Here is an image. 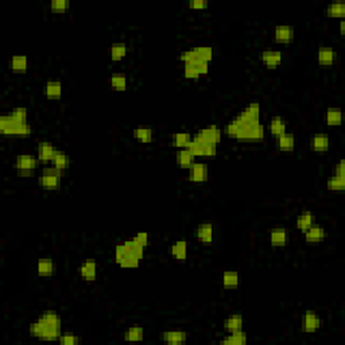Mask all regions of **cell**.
I'll use <instances>...</instances> for the list:
<instances>
[{
    "instance_id": "46",
    "label": "cell",
    "mask_w": 345,
    "mask_h": 345,
    "mask_svg": "<svg viewBox=\"0 0 345 345\" xmlns=\"http://www.w3.org/2000/svg\"><path fill=\"white\" fill-rule=\"evenodd\" d=\"M134 240L138 243V244H140L142 247H147V244H149V234L147 232H138V234L134 236Z\"/></svg>"
},
{
    "instance_id": "33",
    "label": "cell",
    "mask_w": 345,
    "mask_h": 345,
    "mask_svg": "<svg viewBox=\"0 0 345 345\" xmlns=\"http://www.w3.org/2000/svg\"><path fill=\"white\" fill-rule=\"evenodd\" d=\"M247 343V336L243 330L239 332H231L228 336H225L221 340V344H231V345H243Z\"/></svg>"
},
{
    "instance_id": "40",
    "label": "cell",
    "mask_w": 345,
    "mask_h": 345,
    "mask_svg": "<svg viewBox=\"0 0 345 345\" xmlns=\"http://www.w3.org/2000/svg\"><path fill=\"white\" fill-rule=\"evenodd\" d=\"M343 120V113L337 108H329L326 111V123L328 126H340Z\"/></svg>"
},
{
    "instance_id": "2",
    "label": "cell",
    "mask_w": 345,
    "mask_h": 345,
    "mask_svg": "<svg viewBox=\"0 0 345 345\" xmlns=\"http://www.w3.org/2000/svg\"><path fill=\"white\" fill-rule=\"evenodd\" d=\"M61 317L54 310L42 313L31 325L30 334L43 341H54L61 336Z\"/></svg>"
},
{
    "instance_id": "14",
    "label": "cell",
    "mask_w": 345,
    "mask_h": 345,
    "mask_svg": "<svg viewBox=\"0 0 345 345\" xmlns=\"http://www.w3.org/2000/svg\"><path fill=\"white\" fill-rule=\"evenodd\" d=\"M162 340L170 345H181L186 343L188 333L184 330H166L162 333Z\"/></svg>"
},
{
    "instance_id": "8",
    "label": "cell",
    "mask_w": 345,
    "mask_h": 345,
    "mask_svg": "<svg viewBox=\"0 0 345 345\" xmlns=\"http://www.w3.org/2000/svg\"><path fill=\"white\" fill-rule=\"evenodd\" d=\"M186 149L192 152V155L194 158L195 156H213L217 154V146L205 143L195 136L192 138L189 145L186 146Z\"/></svg>"
},
{
    "instance_id": "18",
    "label": "cell",
    "mask_w": 345,
    "mask_h": 345,
    "mask_svg": "<svg viewBox=\"0 0 345 345\" xmlns=\"http://www.w3.org/2000/svg\"><path fill=\"white\" fill-rule=\"evenodd\" d=\"M260 58L268 69H275L282 62V53L279 50H264Z\"/></svg>"
},
{
    "instance_id": "23",
    "label": "cell",
    "mask_w": 345,
    "mask_h": 345,
    "mask_svg": "<svg viewBox=\"0 0 345 345\" xmlns=\"http://www.w3.org/2000/svg\"><path fill=\"white\" fill-rule=\"evenodd\" d=\"M317 58L321 66H332L336 61V51L332 47H320Z\"/></svg>"
},
{
    "instance_id": "32",
    "label": "cell",
    "mask_w": 345,
    "mask_h": 345,
    "mask_svg": "<svg viewBox=\"0 0 345 345\" xmlns=\"http://www.w3.org/2000/svg\"><path fill=\"white\" fill-rule=\"evenodd\" d=\"M177 163L182 169H189L194 163V156L192 155V152L188 149H179L177 152Z\"/></svg>"
},
{
    "instance_id": "15",
    "label": "cell",
    "mask_w": 345,
    "mask_h": 345,
    "mask_svg": "<svg viewBox=\"0 0 345 345\" xmlns=\"http://www.w3.org/2000/svg\"><path fill=\"white\" fill-rule=\"evenodd\" d=\"M274 38L277 42L280 43H287L294 38V28L287 24H279L274 30Z\"/></svg>"
},
{
    "instance_id": "6",
    "label": "cell",
    "mask_w": 345,
    "mask_h": 345,
    "mask_svg": "<svg viewBox=\"0 0 345 345\" xmlns=\"http://www.w3.org/2000/svg\"><path fill=\"white\" fill-rule=\"evenodd\" d=\"M213 57V50L209 46H197V47H192L189 50H185L181 53L179 60L184 62L190 61H205L209 62Z\"/></svg>"
},
{
    "instance_id": "27",
    "label": "cell",
    "mask_w": 345,
    "mask_h": 345,
    "mask_svg": "<svg viewBox=\"0 0 345 345\" xmlns=\"http://www.w3.org/2000/svg\"><path fill=\"white\" fill-rule=\"evenodd\" d=\"M45 93L47 96V99L51 100H57L60 99L62 95V84L58 80H51L47 81L45 86Z\"/></svg>"
},
{
    "instance_id": "39",
    "label": "cell",
    "mask_w": 345,
    "mask_h": 345,
    "mask_svg": "<svg viewBox=\"0 0 345 345\" xmlns=\"http://www.w3.org/2000/svg\"><path fill=\"white\" fill-rule=\"evenodd\" d=\"M127 54V46L123 42L120 43H113L111 46V58L112 61H120Z\"/></svg>"
},
{
    "instance_id": "19",
    "label": "cell",
    "mask_w": 345,
    "mask_h": 345,
    "mask_svg": "<svg viewBox=\"0 0 345 345\" xmlns=\"http://www.w3.org/2000/svg\"><path fill=\"white\" fill-rule=\"evenodd\" d=\"M289 239L287 229L273 228L270 231V243L273 247H284Z\"/></svg>"
},
{
    "instance_id": "24",
    "label": "cell",
    "mask_w": 345,
    "mask_h": 345,
    "mask_svg": "<svg viewBox=\"0 0 345 345\" xmlns=\"http://www.w3.org/2000/svg\"><path fill=\"white\" fill-rule=\"evenodd\" d=\"M270 132L273 136L278 138L280 135H283L287 132V123L284 120L283 117L280 116H274L270 120Z\"/></svg>"
},
{
    "instance_id": "28",
    "label": "cell",
    "mask_w": 345,
    "mask_h": 345,
    "mask_svg": "<svg viewBox=\"0 0 345 345\" xmlns=\"http://www.w3.org/2000/svg\"><path fill=\"white\" fill-rule=\"evenodd\" d=\"M170 254H172L177 260H185L188 258V243L185 240H178L170 247Z\"/></svg>"
},
{
    "instance_id": "7",
    "label": "cell",
    "mask_w": 345,
    "mask_h": 345,
    "mask_svg": "<svg viewBox=\"0 0 345 345\" xmlns=\"http://www.w3.org/2000/svg\"><path fill=\"white\" fill-rule=\"evenodd\" d=\"M38 162V158L30 155V154H21V155L17 156L14 167H15V170H17L19 175L27 177V175H31L34 170L37 169Z\"/></svg>"
},
{
    "instance_id": "21",
    "label": "cell",
    "mask_w": 345,
    "mask_h": 345,
    "mask_svg": "<svg viewBox=\"0 0 345 345\" xmlns=\"http://www.w3.org/2000/svg\"><path fill=\"white\" fill-rule=\"evenodd\" d=\"M325 236H326L325 229L320 225H314V224L305 231V240L307 243H320L325 239Z\"/></svg>"
},
{
    "instance_id": "26",
    "label": "cell",
    "mask_w": 345,
    "mask_h": 345,
    "mask_svg": "<svg viewBox=\"0 0 345 345\" xmlns=\"http://www.w3.org/2000/svg\"><path fill=\"white\" fill-rule=\"evenodd\" d=\"M275 145L278 147L279 150L282 151H293L295 147V136L293 134H286L280 135L278 138H275Z\"/></svg>"
},
{
    "instance_id": "31",
    "label": "cell",
    "mask_w": 345,
    "mask_h": 345,
    "mask_svg": "<svg viewBox=\"0 0 345 345\" xmlns=\"http://www.w3.org/2000/svg\"><path fill=\"white\" fill-rule=\"evenodd\" d=\"M28 61L26 56H12L10 60V69L15 73H24L27 70Z\"/></svg>"
},
{
    "instance_id": "17",
    "label": "cell",
    "mask_w": 345,
    "mask_h": 345,
    "mask_svg": "<svg viewBox=\"0 0 345 345\" xmlns=\"http://www.w3.org/2000/svg\"><path fill=\"white\" fill-rule=\"evenodd\" d=\"M78 271H80L81 278L88 280V282H92L97 277V263L95 260H86L80 266Z\"/></svg>"
},
{
    "instance_id": "30",
    "label": "cell",
    "mask_w": 345,
    "mask_h": 345,
    "mask_svg": "<svg viewBox=\"0 0 345 345\" xmlns=\"http://www.w3.org/2000/svg\"><path fill=\"white\" fill-rule=\"evenodd\" d=\"M297 228L305 232L306 229H309L314 224V215L310 211H305L301 213L300 216L297 217Z\"/></svg>"
},
{
    "instance_id": "22",
    "label": "cell",
    "mask_w": 345,
    "mask_h": 345,
    "mask_svg": "<svg viewBox=\"0 0 345 345\" xmlns=\"http://www.w3.org/2000/svg\"><path fill=\"white\" fill-rule=\"evenodd\" d=\"M310 146L314 151L317 152H325L329 150L330 146V140L326 134H316L313 135L312 140H310Z\"/></svg>"
},
{
    "instance_id": "44",
    "label": "cell",
    "mask_w": 345,
    "mask_h": 345,
    "mask_svg": "<svg viewBox=\"0 0 345 345\" xmlns=\"http://www.w3.org/2000/svg\"><path fill=\"white\" fill-rule=\"evenodd\" d=\"M10 116H11L12 119L18 120V122L28 123L27 122L28 112L24 107H18V108H15V109H12V111L10 112Z\"/></svg>"
},
{
    "instance_id": "41",
    "label": "cell",
    "mask_w": 345,
    "mask_h": 345,
    "mask_svg": "<svg viewBox=\"0 0 345 345\" xmlns=\"http://www.w3.org/2000/svg\"><path fill=\"white\" fill-rule=\"evenodd\" d=\"M329 190H343L345 188V175H337L334 174L326 182Z\"/></svg>"
},
{
    "instance_id": "42",
    "label": "cell",
    "mask_w": 345,
    "mask_h": 345,
    "mask_svg": "<svg viewBox=\"0 0 345 345\" xmlns=\"http://www.w3.org/2000/svg\"><path fill=\"white\" fill-rule=\"evenodd\" d=\"M192 138L193 136L188 132H178V134L174 135V146L178 149H186V146L189 145Z\"/></svg>"
},
{
    "instance_id": "25",
    "label": "cell",
    "mask_w": 345,
    "mask_h": 345,
    "mask_svg": "<svg viewBox=\"0 0 345 345\" xmlns=\"http://www.w3.org/2000/svg\"><path fill=\"white\" fill-rule=\"evenodd\" d=\"M37 271H38L39 277H50L56 271V264L49 258H42L38 260Z\"/></svg>"
},
{
    "instance_id": "35",
    "label": "cell",
    "mask_w": 345,
    "mask_h": 345,
    "mask_svg": "<svg viewBox=\"0 0 345 345\" xmlns=\"http://www.w3.org/2000/svg\"><path fill=\"white\" fill-rule=\"evenodd\" d=\"M145 337V330L140 326H131L124 332L126 341H142Z\"/></svg>"
},
{
    "instance_id": "11",
    "label": "cell",
    "mask_w": 345,
    "mask_h": 345,
    "mask_svg": "<svg viewBox=\"0 0 345 345\" xmlns=\"http://www.w3.org/2000/svg\"><path fill=\"white\" fill-rule=\"evenodd\" d=\"M188 178L190 182L193 184H202L208 181V175H209V169L206 163H200V162H194L192 166L188 169Z\"/></svg>"
},
{
    "instance_id": "43",
    "label": "cell",
    "mask_w": 345,
    "mask_h": 345,
    "mask_svg": "<svg viewBox=\"0 0 345 345\" xmlns=\"http://www.w3.org/2000/svg\"><path fill=\"white\" fill-rule=\"evenodd\" d=\"M70 8L69 0H51L50 10L51 12H66Z\"/></svg>"
},
{
    "instance_id": "36",
    "label": "cell",
    "mask_w": 345,
    "mask_h": 345,
    "mask_svg": "<svg viewBox=\"0 0 345 345\" xmlns=\"http://www.w3.org/2000/svg\"><path fill=\"white\" fill-rule=\"evenodd\" d=\"M240 277L236 271H227L223 274V284L225 289H234L239 286Z\"/></svg>"
},
{
    "instance_id": "49",
    "label": "cell",
    "mask_w": 345,
    "mask_h": 345,
    "mask_svg": "<svg viewBox=\"0 0 345 345\" xmlns=\"http://www.w3.org/2000/svg\"><path fill=\"white\" fill-rule=\"evenodd\" d=\"M340 31H341V34H344V22L343 21L340 22Z\"/></svg>"
},
{
    "instance_id": "16",
    "label": "cell",
    "mask_w": 345,
    "mask_h": 345,
    "mask_svg": "<svg viewBox=\"0 0 345 345\" xmlns=\"http://www.w3.org/2000/svg\"><path fill=\"white\" fill-rule=\"evenodd\" d=\"M197 239L202 244H211L213 241V225L212 223H202L197 227L195 231Z\"/></svg>"
},
{
    "instance_id": "9",
    "label": "cell",
    "mask_w": 345,
    "mask_h": 345,
    "mask_svg": "<svg viewBox=\"0 0 345 345\" xmlns=\"http://www.w3.org/2000/svg\"><path fill=\"white\" fill-rule=\"evenodd\" d=\"M209 72V62L205 61H190L184 64V77L189 80H197L202 74Z\"/></svg>"
},
{
    "instance_id": "13",
    "label": "cell",
    "mask_w": 345,
    "mask_h": 345,
    "mask_svg": "<svg viewBox=\"0 0 345 345\" xmlns=\"http://www.w3.org/2000/svg\"><path fill=\"white\" fill-rule=\"evenodd\" d=\"M302 325H303V330L306 333H314V332H317L318 329L321 328V318L318 317V314L316 312L307 310L303 314Z\"/></svg>"
},
{
    "instance_id": "29",
    "label": "cell",
    "mask_w": 345,
    "mask_h": 345,
    "mask_svg": "<svg viewBox=\"0 0 345 345\" xmlns=\"http://www.w3.org/2000/svg\"><path fill=\"white\" fill-rule=\"evenodd\" d=\"M224 329L231 333V332H239L243 330V317L240 314H232L224 321Z\"/></svg>"
},
{
    "instance_id": "12",
    "label": "cell",
    "mask_w": 345,
    "mask_h": 345,
    "mask_svg": "<svg viewBox=\"0 0 345 345\" xmlns=\"http://www.w3.org/2000/svg\"><path fill=\"white\" fill-rule=\"evenodd\" d=\"M57 152L58 150L49 142H41L37 147V158L42 163H51Z\"/></svg>"
},
{
    "instance_id": "48",
    "label": "cell",
    "mask_w": 345,
    "mask_h": 345,
    "mask_svg": "<svg viewBox=\"0 0 345 345\" xmlns=\"http://www.w3.org/2000/svg\"><path fill=\"white\" fill-rule=\"evenodd\" d=\"M334 174H337V175H345L344 159H341V161L337 163V166L334 167Z\"/></svg>"
},
{
    "instance_id": "20",
    "label": "cell",
    "mask_w": 345,
    "mask_h": 345,
    "mask_svg": "<svg viewBox=\"0 0 345 345\" xmlns=\"http://www.w3.org/2000/svg\"><path fill=\"white\" fill-rule=\"evenodd\" d=\"M134 138L140 143H151L154 140V129L149 126H138L134 129Z\"/></svg>"
},
{
    "instance_id": "3",
    "label": "cell",
    "mask_w": 345,
    "mask_h": 345,
    "mask_svg": "<svg viewBox=\"0 0 345 345\" xmlns=\"http://www.w3.org/2000/svg\"><path fill=\"white\" fill-rule=\"evenodd\" d=\"M145 255V247L138 244L134 239L126 240L115 248V260L124 268H136Z\"/></svg>"
},
{
    "instance_id": "38",
    "label": "cell",
    "mask_w": 345,
    "mask_h": 345,
    "mask_svg": "<svg viewBox=\"0 0 345 345\" xmlns=\"http://www.w3.org/2000/svg\"><path fill=\"white\" fill-rule=\"evenodd\" d=\"M326 14L329 17L343 18L345 15V4L343 1H333L326 8Z\"/></svg>"
},
{
    "instance_id": "5",
    "label": "cell",
    "mask_w": 345,
    "mask_h": 345,
    "mask_svg": "<svg viewBox=\"0 0 345 345\" xmlns=\"http://www.w3.org/2000/svg\"><path fill=\"white\" fill-rule=\"evenodd\" d=\"M62 172L54 166L45 167L39 174L38 184L41 188L47 190H56L61 186Z\"/></svg>"
},
{
    "instance_id": "34",
    "label": "cell",
    "mask_w": 345,
    "mask_h": 345,
    "mask_svg": "<svg viewBox=\"0 0 345 345\" xmlns=\"http://www.w3.org/2000/svg\"><path fill=\"white\" fill-rule=\"evenodd\" d=\"M51 166H54L56 169H58V170H61V172H64V170H67L69 169V166H70V158L66 155V154H64V152H57V155L54 156V159H53V162H51Z\"/></svg>"
},
{
    "instance_id": "45",
    "label": "cell",
    "mask_w": 345,
    "mask_h": 345,
    "mask_svg": "<svg viewBox=\"0 0 345 345\" xmlns=\"http://www.w3.org/2000/svg\"><path fill=\"white\" fill-rule=\"evenodd\" d=\"M58 341H60V344L62 345H77L80 344L81 340H80L78 336H76V334L73 333H61Z\"/></svg>"
},
{
    "instance_id": "1",
    "label": "cell",
    "mask_w": 345,
    "mask_h": 345,
    "mask_svg": "<svg viewBox=\"0 0 345 345\" xmlns=\"http://www.w3.org/2000/svg\"><path fill=\"white\" fill-rule=\"evenodd\" d=\"M225 134L229 138L243 142H262L266 129L260 123V104L250 103L244 111L225 126Z\"/></svg>"
},
{
    "instance_id": "10",
    "label": "cell",
    "mask_w": 345,
    "mask_h": 345,
    "mask_svg": "<svg viewBox=\"0 0 345 345\" xmlns=\"http://www.w3.org/2000/svg\"><path fill=\"white\" fill-rule=\"evenodd\" d=\"M221 135L223 134H221L220 127L215 126V124H211V126H208V127L202 128L201 131H198L194 136L202 140V142H205V143L217 146L221 142Z\"/></svg>"
},
{
    "instance_id": "4",
    "label": "cell",
    "mask_w": 345,
    "mask_h": 345,
    "mask_svg": "<svg viewBox=\"0 0 345 345\" xmlns=\"http://www.w3.org/2000/svg\"><path fill=\"white\" fill-rule=\"evenodd\" d=\"M33 132V128L28 123L18 122L10 116V113L0 116V134L12 136H28Z\"/></svg>"
},
{
    "instance_id": "37",
    "label": "cell",
    "mask_w": 345,
    "mask_h": 345,
    "mask_svg": "<svg viewBox=\"0 0 345 345\" xmlns=\"http://www.w3.org/2000/svg\"><path fill=\"white\" fill-rule=\"evenodd\" d=\"M111 86L115 90H126L127 77L124 73H113L111 76Z\"/></svg>"
},
{
    "instance_id": "47",
    "label": "cell",
    "mask_w": 345,
    "mask_h": 345,
    "mask_svg": "<svg viewBox=\"0 0 345 345\" xmlns=\"http://www.w3.org/2000/svg\"><path fill=\"white\" fill-rule=\"evenodd\" d=\"M189 8H192V10H206L208 8V1L206 0H190Z\"/></svg>"
}]
</instances>
